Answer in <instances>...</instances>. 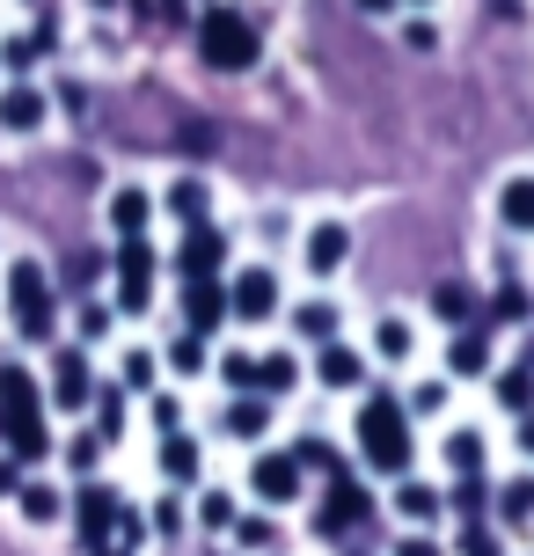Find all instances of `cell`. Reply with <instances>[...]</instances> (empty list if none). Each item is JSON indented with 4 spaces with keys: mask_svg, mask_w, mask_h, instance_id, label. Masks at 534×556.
Here are the masks:
<instances>
[{
    "mask_svg": "<svg viewBox=\"0 0 534 556\" xmlns=\"http://www.w3.org/2000/svg\"><path fill=\"white\" fill-rule=\"evenodd\" d=\"M250 491L264 505H293V498H301V462H293V454H256Z\"/></svg>",
    "mask_w": 534,
    "mask_h": 556,
    "instance_id": "cell-7",
    "label": "cell"
},
{
    "mask_svg": "<svg viewBox=\"0 0 534 556\" xmlns=\"http://www.w3.org/2000/svg\"><path fill=\"white\" fill-rule=\"evenodd\" d=\"M359 454L381 476L410 469V410H403L395 395H366V410H359Z\"/></svg>",
    "mask_w": 534,
    "mask_h": 556,
    "instance_id": "cell-1",
    "label": "cell"
},
{
    "mask_svg": "<svg viewBox=\"0 0 534 556\" xmlns=\"http://www.w3.org/2000/svg\"><path fill=\"white\" fill-rule=\"evenodd\" d=\"M366 513H373V498H366L352 476H338V483H330V505H322V520H315V528H322V534H344V528H359Z\"/></svg>",
    "mask_w": 534,
    "mask_h": 556,
    "instance_id": "cell-9",
    "label": "cell"
},
{
    "mask_svg": "<svg viewBox=\"0 0 534 556\" xmlns=\"http://www.w3.org/2000/svg\"><path fill=\"white\" fill-rule=\"evenodd\" d=\"M264 425H271V410H264V395H242V403L227 410V432H234V440H264Z\"/></svg>",
    "mask_w": 534,
    "mask_h": 556,
    "instance_id": "cell-22",
    "label": "cell"
},
{
    "mask_svg": "<svg viewBox=\"0 0 534 556\" xmlns=\"http://www.w3.org/2000/svg\"><path fill=\"white\" fill-rule=\"evenodd\" d=\"M169 213H176V220H191V227H205V184H198V176L169 184Z\"/></svg>",
    "mask_w": 534,
    "mask_h": 556,
    "instance_id": "cell-26",
    "label": "cell"
},
{
    "mask_svg": "<svg viewBox=\"0 0 534 556\" xmlns=\"http://www.w3.org/2000/svg\"><path fill=\"white\" fill-rule=\"evenodd\" d=\"M220 374H227V389H256V359H250V352H227Z\"/></svg>",
    "mask_w": 534,
    "mask_h": 556,
    "instance_id": "cell-35",
    "label": "cell"
},
{
    "mask_svg": "<svg viewBox=\"0 0 534 556\" xmlns=\"http://www.w3.org/2000/svg\"><path fill=\"white\" fill-rule=\"evenodd\" d=\"M293 330L308 337V344H338V307H330V301H308V307H293Z\"/></svg>",
    "mask_w": 534,
    "mask_h": 556,
    "instance_id": "cell-20",
    "label": "cell"
},
{
    "mask_svg": "<svg viewBox=\"0 0 534 556\" xmlns=\"http://www.w3.org/2000/svg\"><path fill=\"white\" fill-rule=\"evenodd\" d=\"M447 366H454V374H483V366H491V337L461 330V337H454V352H447Z\"/></svg>",
    "mask_w": 534,
    "mask_h": 556,
    "instance_id": "cell-21",
    "label": "cell"
},
{
    "mask_svg": "<svg viewBox=\"0 0 534 556\" xmlns=\"http://www.w3.org/2000/svg\"><path fill=\"white\" fill-rule=\"evenodd\" d=\"M315 374H322V389H359V381H366V366H359V352H352V344H322Z\"/></svg>",
    "mask_w": 534,
    "mask_h": 556,
    "instance_id": "cell-17",
    "label": "cell"
},
{
    "mask_svg": "<svg viewBox=\"0 0 534 556\" xmlns=\"http://www.w3.org/2000/svg\"><path fill=\"white\" fill-rule=\"evenodd\" d=\"M15 491H23V462H15V454H0V498H15Z\"/></svg>",
    "mask_w": 534,
    "mask_h": 556,
    "instance_id": "cell-39",
    "label": "cell"
},
{
    "mask_svg": "<svg viewBox=\"0 0 534 556\" xmlns=\"http://www.w3.org/2000/svg\"><path fill=\"white\" fill-rule=\"evenodd\" d=\"M498 220L512 235H534V176H512L506 191H498Z\"/></svg>",
    "mask_w": 534,
    "mask_h": 556,
    "instance_id": "cell-18",
    "label": "cell"
},
{
    "mask_svg": "<svg viewBox=\"0 0 534 556\" xmlns=\"http://www.w3.org/2000/svg\"><path fill=\"white\" fill-rule=\"evenodd\" d=\"M8 307H15V330H23L29 344H44V337H52L59 307H52V278H44L37 256H15V271H8Z\"/></svg>",
    "mask_w": 534,
    "mask_h": 556,
    "instance_id": "cell-3",
    "label": "cell"
},
{
    "mask_svg": "<svg viewBox=\"0 0 534 556\" xmlns=\"http://www.w3.org/2000/svg\"><path fill=\"white\" fill-rule=\"evenodd\" d=\"M498 403L506 410H534V366H506L498 374Z\"/></svg>",
    "mask_w": 534,
    "mask_h": 556,
    "instance_id": "cell-25",
    "label": "cell"
},
{
    "mask_svg": "<svg viewBox=\"0 0 534 556\" xmlns=\"http://www.w3.org/2000/svg\"><path fill=\"white\" fill-rule=\"evenodd\" d=\"M220 264H227V235H220V227H191L183 250H176V271H183V278H213Z\"/></svg>",
    "mask_w": 534,
    "mask_h": 556,
    "instance_id": "cell-8",
    "label": "cell"
},
{
    "mask_svg": "<svg viewBox=\"0 0 534 556\" xmlns=\"http://www.w3.org/2000/svg\"><path fill=\"white\" fill-rule=\"evenodd\" d=\"M111 271H117V315H147V301H154V250H147V235L140 242H117Z\"/></svg>",
    "mask_w": 534,
    "mask_h": 556,
    "instance_id": "cell-4",
    "label": "cell"
},
{
    "mask_svg": "<svg viewBox=\"0 0 534 556\" xmlns=\"http://www.w3.org/2000/svg\"><path fill=\"white\" fill-rule=\"evenodd\" d=\"M447 462H454L461 476H476V469H483V440H476V432H454V440H447Z\"/></svg>",
    "mask_w": 534,
    "mask_h": 556,
    "instance_id": "cell-29",
    "label": "cell"
},
{
    "mask_svg": "<svg viewBox=\"0 0 534 556\" xmlns=\"http://www.w3.org/2000/svg\"><path fill=\"white\" fill-rule=\"evenodd\" d=\"M88 556H132V542H103V549H88Z\"/></svg>",
    "mask_w": 534,
    "mask_h": 556,
    "instance_id": "cell-45",
    "label": "cell"
},
{
    "mask_svg": "<svg viewBox=\"0 0 534 556\" xmlns=\"http://www.w3.org/2000/svg\"><path fill=\"white\" fill-rule=\"evenodd\" d=\"M440 491H432V483H403V491H395V513H403V520H440Z\"/></svg>",
    "mask_w": 534,
    "mask_h": 556,
    "instance_id": "cell-23",
    "label": "cell"
},
{
    "mask_svg": "<svg viewBox=\"0 0 534 556\" xmlns=\"http://www.w3.org/2000/svg\"><path fill=\"white\" fill-rule=\"evenodd\" d=\"M461 549H469V556H498V542H491L483 528H469V542H461Z\"/></svg>",
    "mask_w": 534,
    "mask_h": 556,
    "instance_id": "cell-43",
    "label": "cell"
},
{
    "mask_svg": "<svg viewBox=\"0 0 534 556\" xmlns=\"http://www.w3.org/2000/svg\"><path fill=\"white\" fill-rule=\"evenodd\" d=\"M111 330V307H81V337H103Z\"/></svg>",
    "mask_w": 534,
    "mask_h": 556,
    "instance_id": "cell-41",
    "label": "cell"
},
{
    "mask_svg": "<svg viewBox=\"0 0 534 556\" xmlns=\"http://www.w3.org/2000/svg\"><path fill=\"white\" fill-rule=\"evenodd\" d=\"M440 403H447V389H440V381H424V389L410 395V410H440Z\"/></svg>",
    "mask_w": 534,
    "mask_h": 556,
    "instance_id": "cell-42",
    "label": "cell"
},
{
    "mask_svg": "<svg viewBox=\"0 0 534 556\" xmlns=\"http://www.w3.org/2000/svg\"><path fill=\"white\" fill-rule=\"evenodd\" d=\"M293 462H301V469H322L330 483L344 476V462H338V446H330V440H301V446H293Z\"/></svg>",
    "mask_w": 534,
    "mask_h": 556,
    "instance_id": "cell-27",
    "label": "cell"
},
{
    "mask_svg": "<svg viewBox=\"0 0 534 556\" xmlns=\"http://www.w3.org/2000/svg\"><path fill=\"white\" fill-rule=\"evenodd\" d=\"M117 513H125V505H117L111 483H81V498H74V520H81V542H88V549H103V542L117 534Z\"/></svg>",
    "mask_w": 534,
    "mask_h": 556,
    "instance_id": "cell-6",
    "label": "cell"
},
{
    "mask_svg": "<svg viewBox=\"0 0 534 556\" xmlns=\"http://www.w3.org/2000/svg\"><path fill=\"white\" fill-rule=\"evenodd\" d=\"M44 117H52V103H44V88H29V81L0 88V125H8V132H37Z\"/></svg>",
    "mask_w": 534,
    "mask_h": 556,
    "instance_id": "cell-10",
    "label": "cell"
},
{
    "mask_svg": "<svg viewBox=\"0 0 534 556\" xmlns=\"http://www.w3.org/2000/svg\"><path fill=\"white\" fill-rule=\"evenodd\" d=\"M498 513H506V520H534V483H506Z\"/></svg>",
    "mask_w": 534,
    "mask_h": 556,
    "instance_id": "cell-33",
    "label": "cell"
},
{
    "mask_svg": "<svg viewBox=\"0 0 534 556\" xmlns=\"http://www.w3.org/2000/svg\"><path fill=\"white\" fill-rule=\"evenodd\" d=\"M15 505H23V520H29V528H52L59 513H66V498H59L52 483H29V476H23V491H15Z\"/></svg>",
    "mask_w": 534,
    "mask_h": 556,
    "instance_id": "cell-19",
    "label": "cell"
},
{
    "mask_svg": "<svg viewBox=\"0 0 534 556\" xmlns=\"http://www.w3.org/2000/svg\"><path fill=\"white\" fill-rule=\"evenodd\" d=\"M359 8H366V15H381V8H395V0H359Z\"/></svg>",
    "mask_w": 534,
    "mask_h": 556,
    "instance_id": "cell-47",
    "label": "cell"
},
{
    "mask_svg": "<svg viewBox=\"0 0 534 556\" xmlns=\"http://www.w3.org/2000/svg\"><path fill=\"white\" fill-rule=\"evenodd\" d=\"M520 315H527V301H520V293H512V286H506V293L491 301V323H520Z\"/></svg>",
    "mask_w": 534,
    "mask_h": 556,
    "instance_id": "cell-37",
    "label": "cell"
},
{
    "mask_svg": "<svg viewBox=\"0 0 534 556\" xmlns=\"http://www.w3.org/2000/svg\"><path fill=\"white\" fill-rule=\"evenodd\" d=\"M88 395H96L88 359H81V352H59V359H52V403H59V410H81Z\"/></svg>",
    "mask_w": 534,
    "mask_h": 556,
    "instance_id": "cell-11",
    "label": "cell"
},
{
    "mask_svg": "<svg viewBox=\"0 0 534 556\" xmlns=\"http://www.w3.org/2000/svg\"><path fill=\"white\" fill-rule=\"evenodd\" d=\"M198 469H205V454H198L191 432H162V476L169 483H198Z\"/></svg>",
    "mask_w": 534,
    "mask_h": 556,
    "instance_id": "cell-16",
    "label": "cell"
},
{
    "mask_svg": "<svg viewBox=\"0 0 534 556\" xmlns=\"http://www.w3.org/2000/svg\"><path fill=\"white\" fill-rule=\"evenodd\" d=\"M15 417H44L37 410V381L23 366H0V425H15Z\"/></svg>",
    "mask_w": 534,
    "mask_h": 556,
    "instance_id": "cell-14",
    "label": "cell"
},
{
    "mask_svg": "<svg viewBox=\"0 0 534 556\" xmlns=\"http://www.w3.org/2000/svg\"><path fill=\"white\" fill-rule=\"evenodd\" d=\"M520 446H527V454H534V417H527V425H520Z\"/></svg>",
    "mask_w": 534,
    "mask_h": 556,
    "instance_id": "cell-46",
    "label": "cell"
},
{
    "mask_svg": "<svg viewBox=\"0 0 534 556\" xmlns=\"http://www.w3.org/2000/svg\"><path fill=\"white\" fill-rule=\"evenodd\" d=\"M169 366H176V374H198V366H205V337L183 330V337L169 344Z\"/></svg>",
    "mask_w": 534,
    "mask_h": 556,
    "instance_id": "cell-30",
    "label": "cell"
},
{
    "mask_svg": "<svg viewBox=\"0 0 534 556\" xmlns=\"http://www.w3.org/2000/svg\"><path fill=\"white\" fill-rule=\"evenodd\" d=\"M198 520H205V528H234V498H227V491H205Z\"/></svg>",
    "mask_w": 534,
    "mask_h": 556,
    "instance_id": "cell-34",
    "label": "cell"
},
{
    "mask_svg": "<svg viewBox=\"0 0 534 556\" xmlns=\"http://www.w3.org/2000/svg\"><path fill=\"white\" fill-rule=\"evenodd\" d=\"M234 534H242L250 549H271V520H242V528H234Z\"/></svg>",
    "mask_w": 534,
    "mask_h": 556,
    "instance_id": "cell-40",
    "label": "cell"
},
{
    "mask_svg": "<svg viewBox=\"0 0 534 556\" xmlns=\"http://www.w3.org/2000/svg\"><path fill=\"white\" fill-rule=\"evenodd\" d=\"M301 381V366L285 359V352H271V359H256V395H285Z\"/></svg>",
    "mask_w": 534,
    "mask_h": 556,
    "instance_id": "cell-24",
    "label": "cell"
},
{
    "mask_svg": "<svg viewBox=\"0 0 534 556\" xmlns=\"http://www.w3.org/2000/svg\"><path fill=\"white\" fill-rule=\"evenodd\" d=\"M301 256H308V271H315V278H330L344 256H352V235H344L338 220H322V227H308V250H301Z\"/></svg>",
    "mask_w": 534,
    "mask_h": 556,
    "instance_id": "cell-13",
    "label": "cell"
},
{
    "mask_svg": "<svg viewBox=\"0 0 534 556\" xmlns=\"http://www.w3.org/2000/svg\"><path fill=\"white\" fill-rule=\"evenodd\" d=\"M147 381H154V359L132 352V359H125V389H147Z\"/></svg>",
    "mask_w": 534,
    "mask_h": 556,
    "instance_id": "cell-38",
    "label": "cell"
},
{
    "mask_svg": "<svg viewBox=\"0 0 534 556\" xmlns=\"http://www.w3.org/2000/svg\"><path fill=\"white\" fill-rule=\"evenodd\" d=\"M454 505H461L469 520H483V505H491V498H483V483H476V476H461V491H454Z\"/></svg>",
    "mask_w": 534,
    "mask_h": 556,
    "instance_id": "cell-36",
    "label": "cell"
},
{
    "mask_svg": "<svg viewBox=\"0 0 534 556\" xmlns=\"http://www.w3.org/2000/svg\"><path fill=\"white\" fill-rule=\"evenodd\" d=\"M147 220H154V198H147V191H111V227H117V242H140Z\"/></svg>",
    "mask_w": 534,
    "mask_h": 556,
    "instance_id": "cell-15",
    "label": "cell"
},
{
    "mask_svg": "<svg viewBox=\"0 0 534 556\" xmlns=\"http://www.w3.org/2000/svg\"><path fill=\"white\" fill-rule=\"evenodd\" d=\"M183 323H191L198 337L220 330V323H227V286H213V278H191V293H183Z\"/></svg>",
    "mask_w": 534,
    "mask_h": 556,
    "instance_id": "cell-12",
    "label": "cell"
},
{
    "mask_svg": "<svg viewBox=\"0 0 534 556\" xmlns=\"http://www.w3.org/2000/svg\"><path fill=\"white\" fill-rule=\"evenodd\" d=\"M227 315H242V323H271V315H279V278L264 271V264L234 271V286H227Z\"/></svg>",
    "mask_w": 534,
    "mask_h": 556,
    "instance_id": "cell-5",
    "label": "cell"
},
{
    "mask_svg": "<svg viewBox=\"0 0 534 556\" xmlns=\"http://www.w3.org/2000/svg\"><path fill=\"white\" fill-rule=\"evenodd\" d=\"M395 556H440V549H432L424 534H410V542H403V549H395Z\"/></svg>",
    "mask_w": 534,
    "mask_h": 556,
    "instance_id": "cell-44",
    "label": "cell"
},
{
    "mask_svg": "<svg viewBox=\"0 0 534 556\" xmlns=\"http://www.w3.org/2000/svg\"><path fill=\"white\" fill-rule=\"evenodd\" d=\"M96 425H103L96 440H117L125 432V395H96Z\"/></svg>",
    "mask_w": 534,
    "mask_h": 556,
    "instance_id": "cell-32",
    "label": "cell"
},
{
    "mask_svg": "<svg viewBox=\"0 0 534 556\" xmlns=\"http://www.w3.org/2000/svg\"><path fill=\"white\" fill-rule=\"evenodd\" d=\"M256 52H264V37H256V23H250V15H234V8H213V15L198 23V59L220 66V74L256 66Z\"/></svg>",
    "mask_w": 534,
    "mask_h": 556,
    "instance_id": "cell-2",
    "label": "cell"
},
{
    "mask_svg": "<svg viewBox=\"0 0 534 556\" xmlns=\"http://www.w3.org/2000/svg\"><path fill=\"white\" fill-rule=\"evenodd\" d=\"M373 344H381V359H410V323H381Z\"/></svg>",
    "mask_w": 534,
    "mask_h": 556,
    "instance_id": "cell-31",
    "label": "cell"
},
{
    "mask_svg": "<svg viewBox=\"0 0 534 556\" xmlns=\"http://www.w3.org/2000/svg\"><path fill=\"white\" fill-rule=\"evenodd\" d=\"M432 315H440V323H469V286H432Z\"/></svg>",
    "mask_w": 534,
    "mask_h": 556,
    "instance_id": "cell-28",
    "label": "cell"
}]
</instances>
